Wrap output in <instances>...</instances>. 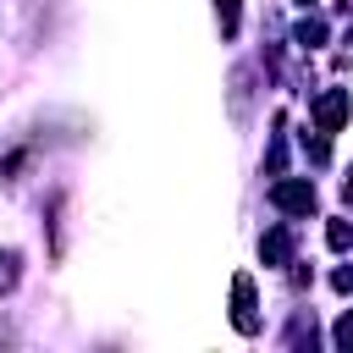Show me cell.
I'll use <instances>...</instances> for the list:
<instances>
[{
  "mask_svg": "<svg viewBox=\"0 0 353 353\" xmlns=\"http://www.w3.org/2000/svg\"><path fill=\"white\" fill-rule=\"evenodd\" d=\"M303 6H314V0H303Z\"/></svg>",
  "mask_w": 353,
  "mask_h": 353,
  "instance_id": "10",
  "label": "cell"
},
{
  "mask_svg": "<svg viewBox=\"0 0 353 353\" xmlns=\"http://www.w3.org/2000/svg\"><path fill=\"white\" fill-rule=\"evenodd\" d=\"M259 254H265V265H287V232H281V226L265 232V237H259Z\"/></svg>",
  "mask_w": 353,
  "mask_h": 353,
  "instance_id": "4",
  "label": "cell"
},
{
  "mask_svg": "<svg viewBox=\"0 0 353 353\" xmlns=\"http://www.w3.org/2000/svg\"><path fill=\"white\" fill-rule=\"evenodd\" d=\"M336 347H353V314L336 320Z\"/></svg>",
  "mask_w": 353,
  "mask_h": 353,
  "instance_id": "8",
  "label": "cell"
},
{
  "mask_svg": "<svg viewBox=\"0 0 353 353\" xmlns=\"http://www.w3.org/2000/svg\"><path fill=\"white\" fill-rule=\"evenodd\" d=\"M232 325L237 331H259V314H254V276H237L232 281Z\"/></svg>",
  "mask_w": 353,
  "mask_h": 353,
  "instance_id": "2",
  "label": "cell"
},
{
  "mask_svg": "<svg viewBox=\"0 0 353 353\" xmlns=\"http://www.w3.org/2000/svg\"><path fill=\"white\" fill-rule=\"evenodd\" d=\"M325 243H331V248H353V226H347V221H331Z\"/></svg>",
  "mask_w": 353,
  "mask_h": 353,
  "instance_id": "6",
  "label": "cell"
},
{
  "mask_svg": "<svg viewBox=\"0 0 353 353\" xmlns=\"http://www.w3.org/2000/svg\"><path fill=\"white\" fill-rule=\"evenodd\" d=\"M270 199H276V210H287V215H309V210H314V188H309L303 176L276 182V188H270Z\"/></svg>",
  "mask_w": 353,
  "mask_h": 353,
  "instance_id": "1",
  "label": "cell"
},
{
  "mask_svg": "<svg viewBox=\"0 0 353 353\" xmlns=\"http://www.w3.org/2000/svg\"><path fill=\"white\" fill-rule=\"evenodd\" d=\"M320 39H325V22H320V17H309V22H298V44H303V50H314Z\"/></svg>",
  "mask_w": 353,
  "mask_h": 353,
  "instance_id": "5",
  "label": "cell"
},
{
  "mask_svg": "<svg viewBox=\"0 0 353 353\" xmlns=\"http://www.w3.org/2000/svg\"><path fill=\"white\" fill-rule=\"evenodd\" d=\"M347 199H353V176H347Z\"/></svg>",
  "mask_w": 353,
  "mask_h": 353,
  "instance_id": "9",
  "label": "cell"
},
{
  "mask_svg": "<svg viewBox=\"0 0 353 353\" xmlns=\"http://www.w3.org/2000/svg\"><path fill=\"white\" fill-rule=\"evenodd\" d=\"M342 116H347V94H342V88H331V94L314 105V121H320V132H336V127H342Z\"/></svg>",
  "mask_w": 353,
  "mask_h": 353,
  "instance_id": "3",
  "label": "cell"
},
{
  "mask_svg": "<svg viewBox=\"0 0 353 353\" xmlns=\"http://www.w3.org/2000/svg\"><path fill=\"white\" fill-rule=\"evenodd\" d=\"M221 6V33H237V0H215Z\"/></svg>",
  "mask_w": 353,
  "mask_h": 353,
  "instance_id": "7",
  "label": "cell"
}]
</instances>
